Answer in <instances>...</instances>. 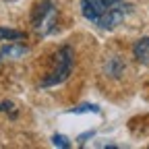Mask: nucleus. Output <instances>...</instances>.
Here are the masks:
<instances>
[{
	"label": "nucleus",
	"instance_id": "obj_1",
	"mask_svg": "<svg viewBox=\"0 0 149 149\" xmlns=\"http://www.w3.org/2000/svg\"><path fill=\"white\" fill-rule=\"evenodd\" d=\"M72 64H74V52L70 46H64L56 52L54 56V68L48 77L42 81V87H52V85H58L62 81H66V77L72 70Z\"/></svg>",
	"mask_w": 149,
	"mask_h": 149
},
{
	"label": "nucleus",
	"instance_id": "obj_2",
	"mask_svg": "<svg viewBox=\"0 0 149 149\" xmlns=\"http://www.w3.org/2000/svg\"><path fill=\"white\" fill-rule=\"evenodd\" d=\"M56 19H58V13L52 0H44L33 13V29L40 35H48L56 29Z\"/></svg>",
	"mask_w": 149,
	"mask_h": 149
},
{
	"label": "nucleus",
	"instance_id": "obj_3",
	"mask_svg": "<svg viewBox=\"0 0 149 149\" xmlns=\"http://www.w3.org/2000/svg\"><path fill=\"white\" fill-rule=\"evenodd\" d=\"M118 2H122V0H81V13L85 15V19L95 23L104 13H108Z\"/></svg>",
	"mask_w": 149,
	"mask_h": 149
},
{
	"label": "nucleus",
	"instance_id": "obj_4",
	"mask_svg": "<svg viewBox=\"0 0 149 149\" xmlns=\"http://www.w3.org/2000/svg\"><path fill=\"white\" fill-rule=\"evenodd\" d=\"M128 10H130V6L128 4H124V2H118L116 6H112L108 13H104L97 21H95V25L97 27H102V29H114V27H118L122 21H124V17L128 15Z\"/></svg>",
	"mask_w": 149,
	"mask_h": 149
},
{
	"label": "nucleus",
	"instance_id": "obj_5",
	"mask_svg": "<svg viewBox=\"0 0 149 149\" xmlns=\"http://www.w3.org/2000/svg\"><path fill=\"white\" fill-rule=\"evenodd\" d=\"M133 52H135V58H137L141 64L149 66V37H143V40H139V42L135 44Z\"/></svg>",
	"mask_w": 149,
	"mask_h": 149
},
{
	"label": "nucleus",
	"instance_id": "obj_6",
	"mask_svg": "<svg viewBox=\"0 0 149 149\" xmlns=\"http://www.w3.org/2000/svg\"><path fill=\"white\" fill-rule=\"evenodd\" d=\"M0 54H2V58H19V56L27 54V46H4L2 50H0Z\"/></svg>",
	"mask_w": 149,
	"mask_h": 149
},
{
	"label": "nucleus",
	"instance_id": "obj_7",
	"mask_svg": "<svg viewBox=\"0 0 149 149\" xmlns=\"http://www.w3.org/2000/svg\"><path fill=\"white\" fill-rule=\"evenodd\" d=\"M23 37H25V33H23V31L0 27V42H17V40H23Z\"/></svg>",
	"mask_w": 149,
	"mask_h": 149
},
{
	"label": "nucleus",
	"instance_id": "obj_8",
	"mask_svg": "<svg viewBox=\"0 0 149 149\" xmlns=\"http://www.w3.org/2000/svg\"><path fill=\"white\" fill-rule=\"evenodd\" d=\"M52 143H54L56 147H64V149H68V147H70L68 139H66V137H62V135H54V137H52Z\"/></svg>",
	"mask_w": 149,
	"mask_h": 149
},
{
	"label": "nucleus",
	"instance_id": "obj_9",
	"mask_svg": "<svg viewBox=\"0 0 149 149\" xmlns=\"http://www.w3.org/2000/svg\"><path fill=\"white\" fill-rule=\"evenodd\" d=\"M72 112H100V108L97 106H91V104H83L79 108H74Z\"/></svg>",
	"mask_w": 149,
	"mask_h": 149
},
{
	"label": "nucleus",
	"instance_id": "obj_10",
	"mask_svg": "<svg viewBox=\"0 0 149 149\" xmlns=\"http://www.w3.org/2000/svg\"><path fill=\"white\" fill-rule=\"evenodd\" d=\"M13 108H15V106H13L10 102H0V112H10V114H15Z\"/></svg>",
	"mask_w": 149,
	"mask_h": 149
},
{
	"label": "nucleus",
	"instance_id": "obj_11",
	"mask_svg": "<svg viewBox=\"0 0 149 149\" xmlns=\"http://www.w3.org/2000/svg\"><path fill=\"white\" fill-rule=\"evenodd\" d=\"M0 62H2V54H0Z\"/></svg>",
	"mask_w": 149,
	"mask_h": 149
}]
</instances>
